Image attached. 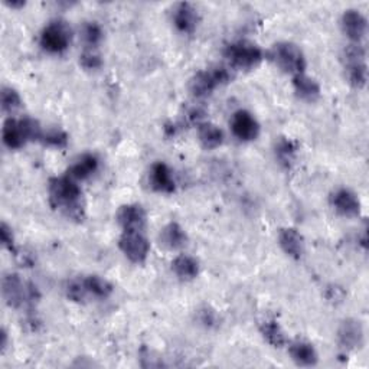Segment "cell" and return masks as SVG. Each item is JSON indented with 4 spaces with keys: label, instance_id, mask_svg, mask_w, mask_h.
Here are the masks:
<instances>
[{
    "label": "cell",
    "instance_id": "obj_1",
    "mask_svg": "<svg viewBox=\"0 0 369 369\" xmlns=\"http://www.w3.org/2000/svg\"><path fill=\"white\" fill-rule=\"evenodd\" d=\"M49 200L53 207L58 208L68 218L78 221L84 218L82 191L77 180L68 175L49 180Z\"/></svg>",
    "mask_w": 369,
    "mask_h": 369
},
{
    "label": "cell",
    "instance_id": "obj_2",
    "mask_svg": "<svg viewBox=\"0 0 369 369\" xmlns=\"http://www.w3.org/2000/svg\"><path fill=\"white\" fill-rule=\"evenodd\" d=\"M3 143L9 149H21L30 140H41L42 130L37 120L33 119H8L2 130Z\"/></svg>",
    "mask_w": 369,
    "mask_h": 369
},
{
    "label": "cell",
    "instance_id": "obj_3",
    "mask_svg": "<svg viewBox=\"0 0 369 369\" xmlns=\"http://www.w3.org/2000/svg\"><path fill=\"white\" fill-rule=\"evenodd\" d=\"M225 58L229 64L240 70H253L264 59L261 48L253 42L238 41L225 48Z\"/></svg>",
    "mask_w": 369,
    "mask_h": 369
},
{
    "label": "cell",
    "instance_id": "obj_4",
    "mask_svg": "<svg viewBox=\"0 0 369 369\" xmlns=\"http://www.w3.org/2000/svg\"><path fill=\"white\" fill-rule=\"evenodd\" d=\"M231 78L232 75L225 66H214V68H208L195 74L189 82V90L192 95L202 98L212 94L218 87L229 82Z\"/></svg>",
    "mask_w": 369,
    "mask_h": 369
},
{
    "label": "cell",
    "instance_id": "obj_5",
    "mask_svg": "<svg viewBox=\"0 0 369 369\" xmlns=\"http://www.w3.org/2000/svg\"><path fill=\"white\" fill-rule=\"evenodd\" d=\"M270 55L284 73L292 75L305 74L306 58L297 45L292 42H278L273 46Z\"/></svg>",
    "mask_w": 369,
    "mask_h": 369
},
{
    "label": "cell",
    "instance_id": "obj_6",
    "mask_svg": "<svg viewBox=\"0 0 369 369\" xmlns=\"http://www.w3.org/2000/svg\"><path fill=\"white\" fill-rule=\"evenodd\" d=\"M73 38V32L68 23L64 21L49 22L41 33V46L51 54H61L68 49Z\"/></svg>",
    "mask_w": 369,
    "mask_h": 369
},
{
    "label": "cell",
    "instance_id": "obj_7",
    "mask_svg": "<svg viewBox=\"0 0 369 369\" xmlns=\"http://www.w3.org/2000/svg\"><path fill=\"white\" fill-rule=\"evenodd\" d=\"M2 293L10 308H21L29 301L38 299V290L32 284L22 281L18 274H8L2 283Z\"/></svg>",
    "mask_w": 369,
    "mask_h": 369
},
{
    "label": "cell",
    "instance_id": "obj_8",
    "mask_svg": "<svg viewBox=\"0 0 369 369\" xmlns=\"http://www.w3.org/2000/svg\"><path fill=\"white\" fill-rule=\"evenodd\" d=\"M119 247L130 261L138 264L146 261L150 251V244L140 231H124L120 237Z\"/></svg>",
    "mask_w": 369,
    "mask_h": 369
},
{
    "label": "cell",
    "instance_id": "obj_9",
    "mask_svg": "<svg viewBox=\"0 0 369 369\" xmlns=\"http://www.w3.org/2000/svg\"><path fill=\"white\" fill-rule=\"evenodd\" d=\"M232 134L241 142H253L260 134V124L256 117L247 110H238L231 119Z\"/></svg>",
    "mask_w": 369,
    "mask_h": 369
},
{
    "label": "cell",
    "instance_id": "obj_10",
    "mask_svg": "<svg viewBox=\"0 0 369 369\" xmlns=\"http://www.w3.org/2000/svg\"><path fill=\"white\" fill-rule=\"evenodd\" d=\"M341 26L345 35L355 44H359L368 30V21L365 16L357 9H348L342 15Z\"/></svg>",
    "mask_w": 369,
    "mask_h": 369
},
{
    "label": "cell",
    "instance_id": "obj_11",
    "mask_svg": "<svg viewBox=\"0 0 369 369\" xmlns=\"http://www.w3.org/2000/svg\"><path fill=\"white\" fill-rule=\"evenodd\" d=\"M330 204L334 211L346 218H355L361 212L359 198L346 188L334 191L330 196Z\"/></svg>",
    "mask_w": 369,
    "mask_h": 369
},
{
    "label": "cell",
    "instance_id": "obj_12",
    "mask_svg": "<svg viewBox=\"0 0 369 369\" xmlns=\"http://www.w3.org/2000/svg\"><path fill=\"white\" fill-rule=\"evenodd\" d=\"M117 221L124 231L143 232L146 228V212L138 204L123 205L117 212Z\"/></svg>",
    "mask_w": 369,
    "mask_h": 369
},
{
    "label": "cell",
    "instance_id": "obj_13",
    "mask_svg": "<svg viewBox=\"0 0 369 369\" xmlns=\"http://www.w3.org/2000/svg\"><path fill=\"white\" fill-rule=\"evenodd\" d=\"M172 19L178 30H180L182 33H192L198 26L199 16L193 5L188 2H182L175 6L173 13H172Z\"/></svg>",
    "mask_w": 369,
    "mask_h": 369
},
{
    "label": "cell",
    "instance_id": "obj_14",
    "mask_svg": "<svg viewBox=\"0 0 369 369\" xmlns=\"http://www.w3.org/2000/svg\"><path fill=\"white\" fill-rule=\"evenodd\" d=\"M339 343L345 349H357L363 343V328L355 319H346L338 330Z\"/></svg>",
    "mask_w": 369,
    "mask_h": 369
},
{
    "label": "cell",
    "instance_id": "obj_15",
    "mask_svg": "<svg viewBox=\"0 0 369 369\" xmlns=\"http://www.w3.org/2000/svg\"><path fill=\"white\" fill-rule=\"evenodd\" d=\"M149 180L152 188L162 193H172L175 191V180L169 166L158 162L152 166L149 175Z\"/></svg>",
    "mask_w": 369,
    "mask_h": 369
},
{
    "label": "cell",
    "instance_id": "obj_16",
    "mask_svg": "<svg viewBox=\"0 0 369 369\" xmlns=\"http://www.w3.org/2000/svg\"><path fill=\"white\" fill-rule=\"evenodd\" d=\"M278 244L289 257L299 260L305 253V241L294 228H284L278 234Z\"/></svg>",
    "mask_w": 369,
    "mask_h": 369
},
{
    "label": "cell",
    "instance_id": "obj_17",
    "mask_svg": "<svg viewBox=\"0 0 369 369\" xmlns=\"http://www.w3.org/2000/svg\"><path fill=\"white\" fill-rule=\"evenodd\" d=\"M160 244L167 249H180L188 243V237L184 229L178 223H171L160 231Z\"/></svg>",
    "mask_w": 369,
    "mask_h": 369
},
{
    "label": "cell",
    "instance_id": "obj_18",
    "mask_svg": "<svg viewBox=\"0 0 369 369\" xmlns=\"http://www.w3.org/2000/svg\"><path fill=\"white\" fill-rule=\"evenodd\" d=\"M98 169V159L91 153L79 156L68 169V176L74 180H84L90 178Z\"/></svg>",
    "mask_w": 369,
    "mask_h": 369
},
{
    "label": "cell",
    "instance_id": "obj_19",
    "mask_svg": "<svg viewBox=\"0 0 369 369\" xmlns=\"http://www.w3.org/2000/svg\"><path fill=\"white\" fill-rule=\"evenodd\" d=\"M293 87L296 94L301 100H305V102H314V100H317L319 95H321V86H319V82L305 74L294 75Z\"/></svg>",
    "mask_w": 369,
    "mask_h": 369
},
{
    "label": "cell",
    "instance_id": "obj_20",
    "mask_svg": "<svg viewBox=\"0 0 369 369\" xmlns=\"http://www.w3.org/2000/svg\"><path fill=\"white\" fill-rule=\"evenodd\" d=\"M198 139L207 150H214L224 143V131L212 123L198 124Z\"/></svg>",
    "mask_w": 369,
    "mask_h": 369
},
{
    "label": "cell",
    "instance_id": "obj_21",
    "mask_svg": "<svg viewBox=\"0 0 369 369\" xmlns=\"http://www.w3.org/2000/svg\"><path fill=\"white\" fill-rule=\"evenodd\" d=\"M290 357L292 359L301 366H313L317 363V354L312 343L299 341L290 345Z\"/></svg>",
    "mask_w": 369,
    "mask_h": 369
},
{
    "label": "cell",
    "instance_id": "obj_22",
    "mask_svg": "<svg viewBox=\"0 0 369 369\" xmlns=\"http://www.w3.org/2000/svg\"><path fill=\"white\" fill-rule=\"evenodd\" d=\"M172 272L180 280H193L199 274V263L191 256L182 254L172 261Z\"/></svg>",
    "mask_w": 369,
    "mask_h": 369
},
{
    "label": "cell",
    "instance_id": "obj_23",
    "mask_svg": "<svg viewBox=\"0 0 369 369\" xmlns=\"http://www.w3.org/2000/svg\"><path fill=\"white\" fill-rule=\"evenodd\" d=\"M84 287H86L87 296H93L94 299L106 300L111 296L113 293V286L111 284L100 276H88L82 278Z\"/></svg>",
    "mask_w": 369,
    "mask_h": 369
},
{
    "label": "cell",
    "instance_id": "obj_24",
    "mask_svg": "<svg viewBox=\"0 0 369 369\" xmlns=\"http://www.w3.org/2000/svg\"><path fill=\"white\" fill-rule=\"evenodd\" d=\"M260 332L263 338L274 348H283L287 343L286 333L283 332L281 326L276 321H265L260 325Z\"/></svg>",
    "mask_w": 369,
    "mask_h": 369
},
{
    "label": "cell",
    "instance_id": "obj_25",
    "mask_svg": "<svg viewBox=\"0 0 369 369\" xmlns=\"http://www.w3.org/2000/svg\"><path fill=\"white\" fill-rule=\"evenodd\" d=\"M81 37L88 46L94 48L103 39V29L97 22H86L81 28Z\"/></svg>",
    "mask_w": 369,
    "mask_h": 369
},
{
    "label": "cell",
    "instance_id": "obj_26",
    "mask_svg": "<svg viewBox=\"0 0 369 369\" xmlns=\"http://www.w3.org/2000/svg\"><path fill=\"white\" fill-rule=\"evenodd\" d=\"M348 71V79L355 88H363L366 86L368 79V71H366V62L362 64H354L346 66Z\"/></svg>",
    "mask_w": 369,
    "mask_h": 369
},
{
    "label": "cell",
    "instance_id": "obj_27",
    "mask_svg": "<svg viewBox=\"0 0 369 369\" xmlns=\"http://www.w3.org/2000/svg\"><path fill=\"white\" fill-rule=\"evenodd\" d=\"M276 156L280 160L281 164L284 166H290L294 160L296 156V146L292 140L289 139H283L278 142V144L276 146Z\"/></svg>",
    "mask_w": 369,
    "mask_h": 369
},
{
    "label": "cell",
    "instance_id": "obj_28",
    "mask_svg": "<svg viewBox=\"0 0 369 369\" xmlns=\"http://www.w3.org/2000/svg\"><path fill=\"white\" fill-rule=\"evenodd\" d=\"M22 106V100L19 93L12 87H5L2 90V108L6 113H13Z\"/></svg>",
    "mask_w": 369,
    "mask_h": 369
},
{
    "label": "cell",
    "instance_id": "obj_29",
    "mask_svg": "<svg viewBox=\"0 0 369 369\" xmlns=\"http://www.w3.org/2000/svg\"><path fill=\"white\" fill-rule=\"evenodd\" d=\"M41 140L48 144V146H53V147H65L66 143H68V136H66V134L61 130H49L46 133H42V138Z\"/></svg>",
    "mask_w": 369,
    "mask_h": 369
},
{
    "label": "cell",
    "instance_id": "obj_30",
    "mask_svg": "<svg viewBox=\"0 0 369 369\" xmlns=\"http://www.w3.org/2000/svg\"><path fill=\"white\" fill-rule=\"evenodd\" d=\"M66 296H68L74 301H84L88 297L86 287H84L82 278H77V280L70 281L68 286H66Z\"/></svg>",
    "mask_w": 369,
    "mask_h": 369
},
{
    "label": "cell",
    "instance_id": "obj_31",
    "mask_svg": "<svg viewBox=\"0 0 369 369\" xmlns=\"http://www.w3.org/2000/svg\"><path fill=\"white\" fill-rule=\"evenodd\" d=\"M79 62L87 70H97L102 66V58H100L98 54L93 51H86L79 57Z\"/></svg>",
    "mask_w": 369,
    "mask_h": 369
},
{
    "label": "cell",
    "instance_id": "obj_32",
    "mask_svg": "<svg viewBox=\"0 0 369 369\" xmlns=\"http://www.w3.org/2000/svg\"><path fill=\"white\" fill-rule=\"evenodd\" d=\"M0 234H2V243H3V245L12 251L13 249V243H15L12 229L6 224H2V231H0Z\"/></svg>",
    "mask_w": 369,
    "mask_h": 369
},
{
    "label": "cell",
    "instance_id": "obj_33",
    "mask_svg": "<svg viewBox=\"0 0 369 369\" xmlns=\"http://www.w3.org/2000/svg\"><path fill=\"white\" fill-rule=\"evenodd\" d=\"M200 314H202V317H200V322H202L204 325H207V326H211V325H214V323H215L216 317H215V313H214V312L204 310V312H200Z\"/></svg>",
    "mask_w": 369,
    "mask_h": 369
}]
</instances>
